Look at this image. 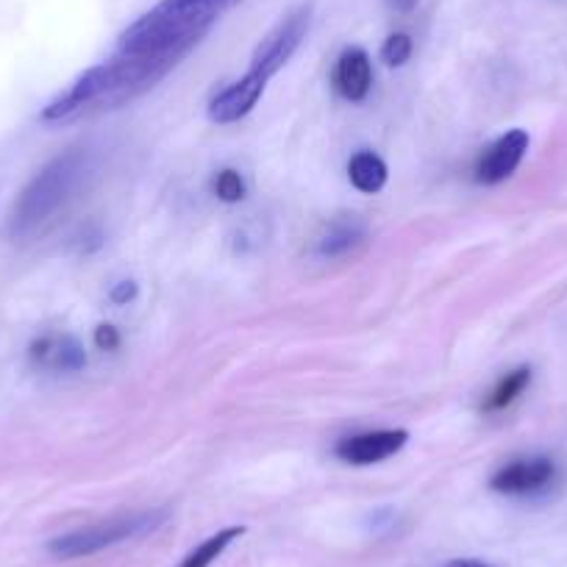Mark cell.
<instances>
[{
    "instance_id": "cell-2",
    "label": "cell",
    "mask_w": 567,
    "mask_h": 567,
    "mask_svg": "<svg viewBox=\"0 0 567 567\" xmlns=\"http://www.w3.org/2000/svg\"><path fill=\"white\" fill-rule=\"evenodd\" d=\"M86 173H90V154L81 148H70L53 162H48L14 200L9 234L14 239H23L42 231L59 215V209L70 204L75 189L84 184Z\"/></svg>"
},
{
    "instance_id": "cell-16",
    "label": "cell",
    "mask_w": 567,
    "mask_h": 567,
    "mask_svg": "<svg viewBox=\"0 0 567 567\" xmlns=\"http://www.w3.org/2000/svg\"><path fill=\"white\" fill-rule=\"evenodd\" d=\"M245 193H248V187H245V178L239 176L237 171H220L215 178V195L220 200H226V204H237V200L245 198Z\"/></svg>"
},
{
    "instance_id": "cell-8",
    "label": "cell",
    "mask_w": 567,
    "mask_h": 567,
    "mask_svg": "<svg viewBox=\"0 0 567 567\" xmlns=\"http://www.w3.org/2000/svg\"><path fill=\"white\" fill-rule=\"evenodd\" d=\"M267 79H261L259 73L248 70L239 81L228 84L226 90L217 92L209 101V117L212 123H237L245 114L254 112V106L259 103V97L265 95Z\"/></svg>"
},
{
    "instance_id": "cell-18",
    "label": "cell",
    "mask_w": 567,
    "mask_h": 567,
    "mask_svg": "<svg viewBox=\"0 0 567 567\" xmlns=\"http://www.w3.org/2000/svg\"><path fill=\"white\" fill-rule=\"evenodd\" d=\"M112 298L114 303H128V301H134L136 298V284L134 281H120L117 287H114L112 290Z\"/></svg>"
},
{
    "instance_id": "cell-19",
    "label": "cell",
    "mask_w": 567,
    "mask_h": 567,
    "mask_svg": "<svg viewBox=\"0 0 567 567\" xmlns=\"http://www.w3.org/2000/svg\"><path fill=\"white\" fill-rule=\"evenodd\" d=\"M443 567H489V565H484V561H478V559H451V561H445Z\"/></svg>"
},
{
    "instance_id": "cell-14",
    "label": "cell",
    "mask_w": 567,
    "mask_h": 567,
    "mask_svg": "<svg viewBox=\"0 0 567 567\" xmlns=\"http://www.w3.org/2000/svg\"><path fill=\"white\" fill-rule=\"evenodd\" d=\"M532 384V368H517L512 373H506L504 379L498 381L493 392H489L487 403H484V412H501V409L512 406L517 398L523 395V390Z\"/></svg>"
},
{
    "instance_id": "cell-5",
    "label": "cell",
    "mask_w": 567,
    "mask_h": 567,
    "mask_svg": "<svg viewBox=\"0 0 567 567\" xmlns=\"http://www.w3.org/2000/svg\"><path fill=\"white\" fill-rule=\"evenodd\" d=\"M528 151V134L526 131L515 128V131H506L504 136L489 145L476 162V171H473V178L478 184H501L512 176V173L520 167L523 156Z\"/></svg>"
},
{
    "instance_id": "cell-10",
    "label": "cell",
    "mask_w": 567,
    "mask_h": 567,
    "mask_svg": "<svg viewBox=\"0 0 567 567\" xmlns=\"http://www.w3.org/2000/svg\"><path fill=\"white\" fill-rule=\"evenodd\" d=\"M31 362L51 373H75L86 364V353L81 342L70 334H48L31 346Z\"/></svg>"
},
{
    "instance_id": "cell-9",
    "label": "cell",
    "mask_w": 567,
    "mask_h": 567,
    "mask_svg": "<svg viewBox=\"0 0 567 567\" xmlns=\"http://www.w3.org/2000/svg\"><path fill=\"white\" fill-rule=\"evenodd\" d=\"M331 81H334V90L340 92L346 101H364L370 86H373V64H370L368 51L357 45L346 48V51L340 53V59H337Z\"/></svg>"
},
{
    "instance_id": "cell-1",
    "label": "cell",
    "mask_w": 567,
    "mask_h": 567,
    "mask_svg": "<svg viewBox=\"0 0 567 567\" xmlns=\"http://www.w3.org/2000/svg\"><path fill=\"white\" fill-rule=\"evenodd\" d=\"M228 9L226 0H162L123 31L117 53H151L182 62Z\"/></svg>"
},
{
    "instance_id": "cell-11",
    "label": "cell",
    "mask_w": 567,
    "mask_h": 567,
    "mask_svg": "<svg viewBox=\"0 0 567 567\" xmlns=\"http://www.w3.org/2000/svg\"><path fill=\"white\" fill-rule=\"evenodd\" d=\"M364 239H368V228L357 217H340L329 226V231L320 237L318 254L326 259H342V256L353 254L357 248H362Z\"/></svg>"
},
{
    "instance_id": "cell-3",
    "label": "cell",
    "mask_w": 567,
    "mask_h": 567,
    "mask_svg": "<svg viewBox=\"0 0 567 567\" xmlns=\"http://www.w3.org/2000/svg\"><path fill=\"white\" fill-rule=\"evenodd\" d=\"M167 520V512L151 509V512H131V515L109 517V520L92 523V526L75 528V532L62 534V537L48 543V554L56 559H81V556H92L97 550H106L112 545L125 543V539L142 537L151 534Z\"/></svg>"
},
{
    "instance_id": "cell-15",
    "label": "cell",
    "mask_w": 567,
    "mask_h": 567,
    "mask_svg": "<svg viewBox=\"0 0 567 567\" xmlns=\"http://www.w3.org/2000/svg\"><path fill=\"white\" fill-rule=\"evenodd\" d=\"M412 51H414L412 37L403 34V31H398V34H390L384 40V45H381V59H384L390 68H401V64L409 62Z\"/></svg>"
},
{
    "instance_id": "cell-20",
    "label": "cell",
    "mask_w": 567,
    "mask_h": 567,
    "mask_svg": "<svg viewBox=\"0 0 567 567\" xmlns=\"http://www.w3.org/2000/svg\"><path fill=\"white\" fill-rule=\"evenodd\" d=\"M390 7L398 9V12H412L417 7V0H390Z\"/></svg>"
},
{
    "instance_id": "cell-4",
    "label": "cell",
    "mask_w": 567,
    "mask_h": 567,
    "mask_svg": "<svg viewBox=\"0 0 567 567\" xmlns=\"http://www.w3.org/2000/svg\"><path fill=\"white\" fill-rule=\"evenodd\" d=\"M309 23H312V9L309 7L296 9V12H290L287 18L278 20L276 29L256 45L254 59H250V70L259 73L261 79L270 81L284 64L290 62L292 53L301 48L303 37H307L309 31Z\"/></svg>"
},
{
    "instance_id": "cell-17",
    "label": "cell",
    "mask_w": 567,
    "mask_h": 567,
    "mask_svg": "<svg viewBox=\"0 0 567 567\" xmlns=\"http://www.w3.org/2000/svg\"><path fill=\"white\" fill-rule=\"evenodd\" d=\"M95 342L101 351H114V348L120 346V334L114 326H97L95 331Z\"/></svg>"
},
{
    "instance_id": "cell-6",
    "label": "cell",
    "mask_w": 567,
    "mask_h": 567,
    "mask_svg": "<svg viewBox=\"0 0 567 567\" xmlns=\"http://www.w3.org/2000/svg\"><path fill=\"white\" fill-rule=\"evenodd\" d=\"M554 478L556 465L548 456H526V460H515L501 467L489 478V487L501 495H534L543 493Z\"/></svg>"
},
{
    "instance_id": "cell-13",
    "label": "cell",
    "mask_w": 567,
    "mask_h": 567,
    "mask_svg": "<svg viewBox=\"0 0 567 567\" xmlns=\"http://www.w3.org/2000/svg\"><path fill=\"white\" fill-rule=\"evenodd\" d=\"M245 534L243 526H228V528H220L217 534H212L209 539H204V543L198 545V548L189 550L187 556L182 559V565L178 567H209L212 561H217L223 556V550L228 548V545L234 543V539H239Z\"/></svg>"
},
{
    "instance_id": "cell-12",
    "label": "cell",
    "mask_w": 567,
    "mask_h": 567,
    "mask_svg": "<svg viewBox=\"0 0 567 567\" xmlns=\"http://www.w3.org/2000/svg\"><path fill=\"white\" fill-rule=\"evenodd\" d=\"M348 178H351L353 187L364 195L379 193L386 184V165L381 156H375L373 151H359L351 162H348Z\"/></svg>"
},
{
    "instance_id": "cell-7",
    "label": "cell",
    "mask_w": 567,
    "mask_h": 567,
    "mask_svg": "<svg viewBox=\"0 0 567 567\" xmlns=\"http://www.w3.org/2000/svg\"><path fill=\"white\" fill-rule=\"evenodd\" d=\"M406 440L409 434L403 429H381V432H368L340 440L334 454L342 462H348V465H375V462H384L390 456H395L406 445Z\"/></svg>"
}]
</instances>
